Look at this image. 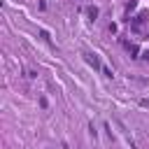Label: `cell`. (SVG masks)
Wrapping results in <instances>:
<instances>
[{"label": "cell", "mask_w": 149, "mask_h": 149, "mask_svg": "<svg viewBox=\"0 0 149 149\" xmlns=\"http://www.w3.org/2000/svg\"><path fill=\"white\" fill-rule=\"evenodd\" d=\"M84 58H86V63L93 68V70H100L102 65H100V61H98V56L95 54H84Z\"/></svg>", "instance_id": "1"}, {"label": "cell", "mask_w": 149, "mask_h": 149, "mask_svg": "<svg viewBox=\"0 0 149 149\" xmlns=\"http://www.w3.org/2000/svg\"><path fill=\"white\" fill-rule=\"evenodd\" d=\"M88 16L95 21V16H98V7H88Z\"/></svg>", "instance_id": "2"}]
</instances>
